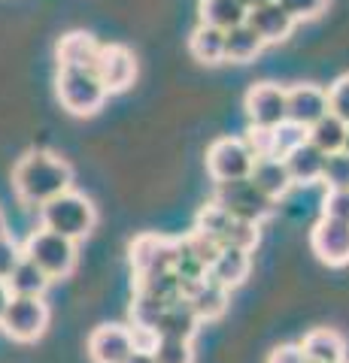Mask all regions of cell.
Returning a JSON list of instances; mask_svg holds the SVG:
<instances>
[{
	"label": "cell",
	"mask_w": 349,
	"mask_h": 363,
	"mask_svg": "<svg viewBox=\"0 0 349 363\" xmlns=\"http://www.w3.org/2000/svg\"><path fill=\"white\" fill-rule=\"evenodd\" d=\"M73 185V169L52 152H28L13 169V188L25 206H46Z\"/></svg>",
	"instance_id": "obj_1"
},
{
	"label": "cell",
	"mask_w": 349,
	"mask_h": 363,
	"mask_svg": "<svg viewBox=\"0 0 349 363\" xmlns=\"http://www.w3.org/2000/svg\"><path fill=\"white\" fill-rule=\"evenodd\" d=\"M40 221L46 230L67 236V240L80 242L88 233L95 230L97 224V209L95 203L85 194H76V191H64L55 200H49L46 206H40Z\"/></svg>",
	"instance_id": "obj_2"
},
{
	"label": "cell",
	"mask_w": 349,
	"mask_h": 363,
	"mask_svg": "<svg viewBox=\"0 0 349 363\" xmlns=\"http://www.w3.org/2000/svg\"><path fill=\"white\" fill-rule=\"evenodd\" d=\"M58 100L61 106L70 112V116H95V112L104 106L107 100V88L97 79L95 70H85V67H58Z\"/></svg>",
	"instance_id": "obj_3"
},
{
	"label": "cell",
	"mask_w": 349,
	"mask_h": 363,
	"mask_svg": "<svg viewBox=\"0 0 349 363\" xmlns=\"http://www.w3.org/2000/svg\"><path fill=\"white\" fill-rule=\"evenodd\" d=\"M213 203H219L225 212H231L234 218L252 221L262 227L276 209V200H270L255 182L246 179H234V182H216V194H213Z\"/></svg>",
	"instance_id": "obj_4"
},
{
	"label": "cell",
	"mask_w": 349,
	"mask_h": 363,
	"mask_svg": "<svg viewBox=\"0 0 349 363\" xmlns=\"http://www.w3.org/2000/svg\"><path fill=\"white\" fill-rule=\"evenodd\" d=\"M21 252L46 272L49 279H67L76 269V242L46 230V227L33 230L25 240V245H21Z\"/></svg>",
	"instance_id": "obj_5"
},
{
	"label": "cell",
	"mask_w": 349,
	"mask_h": 363,
	"mask_svg": "<svg viewBox=\"0 0 349 363\" xmlns=\"http://www.w3.org/2000/svg\"><path fill=\"white\" fill-rule=\"evenodd\" d=\"M195 227H200L204 233H210L222 248H243V252H255L258 240H262L258 224L234 218L231 212H225L219 203H213V200L207 203V206H200Z\"/></svg>",
	"instance_id": "obj_6"
},
{
	"label": "cell",
	"mask_w": 349,
	"mask_h": 363,
	"mask_svg": "<svg viewBox=\"0 0 349 363\" xmlns=\"http://www.w3.org/2000/svg\"><path fill=\"white\" fill-rule=\"evenodd\" d=\"M173 255H176V240H167V236H159V233H140L128 245L134 279L143 281V279L161 276V272H173Z\"/></svg>",
	"instance_id": "obj_7"
},
{
	"label": "cell",
	"mask_w": 349,
	"mask_h": 363,
	"mask_svg": "<svg viewBox=\"0 0 349 363\" xmlns=\"http://www.w3.org/2000/svg\"><path fill=\"white\" fill-rule=\"evenodd\" d=\"M0 327L16 342H33L49 327V306L43 303V297H13Z\"/></svg>",
	"instance_id": "obj_8"
},
{
	"label": "cell",
	"mask_w": 349,
	"mask_h": 363,
	"mask_svg": "<svg viewBox=\"0 0 349 363\" xmlns=\"http://www.w3.org/2000/svg\"><path fill=\"white\" fill-rule=\"evenodd\" d=\"M255 167L252 152L246 149L243 140H231L222 136L207 149V169L216 182H234V179H246Z\"/></svg>",
	"instance_id": "obj_9"
},
{
	"label": "cell",
	"mask_w": 349,
	"mask_h": 363,
	"mask_svg": "<svg viewBox=\"0 0 349 363\" xmlns=\"http://www.w3.org/2000/svg\"><path fill=\"white\" fill-rule=\"evenodd\" d=\"M243 109L249 116V124H255V128H279L283 121H289L286 88H279L274 82H258L246 91Z\"/></svg>",
	"instance_id": "obj_10"
},
{
	"label": "cell",
	"mask_w": 349,
	"mask_h": 363,
	"mask_svg": "<svg viewBox=\"0 0 349 363\" xmlns=\"http://www.w3.org/2000/svg\"><path fill=\"white\" fill-rule=\"evenodd\" d=\"M310 248L322 264L328 267H346L349 264V224L334 221V218H322L313 224L310 230Z\"/></svg>",
	"instance_id": "obj_11"
},
{
	"label": "cell",
	"mask_w": 349,
	"mask_h": 363,
	"mask_svg": "<svg viewBox=\"0 0 349 363\" xmlns=\"http://www.w3.org/2000/svg\"><path fill=\"white\" fill-rule=\"evenodd\" d=\"M95 73L104 82L107 94H116V91H125L137 79V58L125 45H100Z\"/></svg>",
	"instance_id": "obj_12"
},
{
	"label": "cell",
	"mask_w": 349,
	"mask_h": 363,
	"mask_svg": "<svg viewBox=\"0 0 349 363\" xmlns=\"http://www.w3.org/2000/svg\"><path fill=\"white\" fill-rule=\"evenodd\" d=\"M134 351H137V342H134V333L128 327L100 324L88 336V357H92V363H125Z\"/></svg>",
	"instance_id": "obj_13"
},
{
	"label": "cell",
	"mask_w": 349,
	"mask_h": 363,
	"mask_svg": "<svg viewBox=\"0 0 349 363\" xmlns=\"http://www.w3.org/2000/svg\"><path fill=\"white\" fill-rule=\"evenodd\" d=\"M289 97V121L301 124V128H313L322 116H328V91L319 85H295L286 88Z\"/></svg>",
	"instance_id": "obj_14"
},
{
	"label": "cell",
	"mask_w": 349,
	"mask_h": 363,
	"mask_svg": "<svg viewBox=\"0 0 349 363\" xmlns=\"http://www.w3.org/2000/svg\"><path fill=\"white\" fill-rule=\"evenodd\" d=\"M200 318L191 309V303L186 297H179L173 303L164 306V312L159 318V327H155V336L159 339H183V342H191L198 333Z\"/></svg>",
	"instance_id": "obj_15"
},
{
	"label": "cell",
	"mask_w": 349,
	"mask_h": 363,
	"mask_svg": "<svg viewBox=\"0 0 349 363\" xmlns=\"http://www.w3.org/2000/svg\"><path fill=\"white\" fill-rule=\"evenodd\" d=\"M246 21L255 28V33L264 40V45L267 43H283V40H289L291 30H295V25H298V21L291 18L286 9L276 4V0H270V4L252 9V13L246 16Z\"/></svg>",
	"instance_id": "obj_16"
},
{
	"label": "cell",
	"mask_w": 349,
	"mask_h": 363,
	"mask_svg": "<svg viewBox=\"0 0 349 363\" xmlns=\"http://www.w3.org/2000/svg\"><path fill=\"white\" fill-rule=\"evenodd\" d=\"M252 252H243V248H222L219 257L213 260V267L207 276L216 281L222 288H240L246 279H249V269H252Z\"/></svg>",
	"instance_id": "obj_17"
},
{
	"label": "cell",
	"mask_w": 349,
	"mask_h": 363,
	"mask_svg": "<svg viewBox=\"0 0 349 363\" xmlns=\"http://www.w3.org/2000/svg\"><path fill=\"white\" fill-rule=\"evenodd\" d=\"M283 161H286L289 176H291V182H295V185H316V182H322L325 161H328V155L319 152L316 145L307 140L304 145H298L295 152H289Z\"/></svg>",
	"instance_id": "obj_18"
},
{
	"label": "cell",
	"mask_w": 349,
	"mask_h": 363,
	"mask_svg": "<svg viewBox=\"0 0 349 363\" xmlns=\"http://www.w3.org/2000/svg\"><path fill=\"white\" fill-rule=\"evenodd\" d=\"M186 300L191 303V309H195L200 321H216V318H222L225 309H228V288L216 285V281L207 276L204 281H198V285H191L186 291Z\"/></svg>",
	"instance_id": "obj_19"
},
{
	"label": "cell",
	"mask_w": 349,
	"mask_h": 363,
	"mask_svg": "<svg viewBox=\"0 0 349 363\" xmlns=\"http://www.w3.org/2000/svg\"><path fill=\"white\" fill-rule=\"evenodd\" d=\"M249 179L264 191L270 200L286 197L289 191H291V185H295L291 176H289V167H286L283 157H258L255 167H252V173H249Z\"/></svg>",
	"instance_id": "obj_20"
},
{
	"label": "cell",
	"mask_w": 349,
	"mask_h": 363,
	"mask_svg": "<svg viewBox=\"0 0 349 363\" xmlns=\"http://www.w3.org/2000/svg\"><path fill=\"white\" fill-rule=\"evenodd\" d=\"M304 354L307 360L316 363H346V342L340 339L337 330H328V327H319V330H310L304 336Z\"/></svg>",
	"instance_id": "obj_21"
},
{
	"label": "cell",
	"mask_w": 349,
	"mask_h": 363,
	"mask_svg": "<svg viewBox=\"0 0 349 363\" xmlns=\"http://www.w3.org/2000/svg\"><path fill=\"white\" fill-rule=\"evenodd\" d=\"M97 55H100V45L95 43V37H88L82 30L67 33L58 43V67H85V70H95Z\"/></svg>",
	"instance_id": "obj_22"
},
{
	"label": "cell",
	"mask_w": 349,
	"mask_h": 363,
	"mask_svg": "<svg viewBox=\"0 0 349 363\" xmlns=\"http://www.w3.org/2000/svg\"><path fill=\"white\" fill-rule=\"evenodd\" d=\"M264 49V40L255 33V28L249 21L225 30V61L231 64H249L252 58H258Z\"/></svg>",
	"instance_id": "obj_23"
},
{
	"label": "cell",
	"mask_w": 349,
	"mask_h": 363,
	"mask_svg": "<svg viewBox=\"0 0 349 363\" xmlns=\"http://www.w3.org/2000/svg\"><path fill=\"white\" fill-rule=\"evenodd\" d=\"M249 9L243 0H200V25H213L219 30H231L246 21Z\"/></svg>",
	"instance_id": "obj_24"
},
{
	"label": "cell",
	"mask_w": 349,
	"mask_h": 363,
	"mask_svg": "<svg viewBox=\"0 0 349 363\" xmlns=\"http://www.w3.org/2000/svg\"><path fill=\"white\" fill-rule=\"evenodd\" d=\"M188 52L200 64H222L225 61V30L213 25H198L188 37Z\"/></svg>",
	"instance_id": "obj_25"
},
{
	"label": "cell",
	"mask_w": 349,
	"mask_h": 363,
	"mask_svg": "<svg viewBox=\"0 0 349 363\" xmlns=\"http://www.w3.org/2000/svg\"><path fill=\"white\" fill-rule=\"evenodd\" d=\"M49 281L52 279L33 264L31 257H21L18 267L13 269V276L6 279V285L13 291V297H43L49 288Z\"/></svg>",
	"instance_id": "obj_26"
},
{
	"label": "cell",
	"mask_w": 349,
	"mask_h": 363,
	"mask_svg": "<svg viewBox=\"0 0 349 363\" xmlns=\"http://www.w3.org/2000/svg\"><path fill=\"white\" fill-rule=\"evenodd\" d=\"M346 130H349V124H346L343 118H337L334 112H328V116H322V118L307 130V140L316 145L319 152L334 155V152H343Z\"/></svg>",
	"instance_id": "obj_27"
},
{
	"label": "cell",
	"mask_w": 349,
	"mask_h": 363,
	"mask_svg": "<svg viewBox=\"0 0 349 363\" xmlns=\"http://www.w3.org/2000/svg\"><path fill=\"white\" fill-rule=\"evenodd\" d=\"M164 300L152 297L146 291H134V300H131V324L134 330H143V333H152L155 336V327H159V318L164 312Z\"/></svg>",
	"instance_id": "obj_28"
},
{
	"label": "cell",
	"mask_w": 349,
	"mask_h": 363,
	"mask_svg": "<svg viewBox=\"0 0 349 363\" xmlns=\"http://www.w3.org/2000/svg\"><path fill=\"white\" fill-rule=\"evenodd\" d=\"M173 272H176V279L183 281V288L188 291L191 285H198V281H204L207 279V267L198 260V255L191 252V248L183 242V240H176V255H173Z\"/></svg>",
	"instance_id": "obj_29"
},
{
	"label": "cell",
	"mask_w": 349,
	"mask_h": 363,
	"mask_svg": "<svg viewBox=\"0 0 349 363\" xmlns=\"http://www.w3.org/2000/svg\"><path fill=\"white\" fill-rule=\"evenodd\" d=\"M152 357L155 363H195V351L183 339H155Z\"/></svg>",
	"instance_id": "obj_30"
},
{
	"label": "cell",
	"mask_w": 349,
	"mask_h": 363,
	"mask_svg": "<svg viewBox=\"0 0 349 363\" xmlns=\"http://www.w3.org/2000/svg\"><path fill=\"white\" fill-rule=\"evenodd\" d=\"M304 143H307V128H301V124L283 121L279 128H274V157H286Z\"/></svg>",
	"instance_id": "obj_31"
},
{
	"label": "cell",
	"mask_w": 349,
	"mask_h": 363,
	"mask_svg": "<svg viewBox=\"0 0 349 363\" xmlns=\"http://www.w3.org/2000/svg\"><path fill=\"white\" fill-rule=\"evenodd\" d=\"M183 242L191 248V252L198 255V260H200V264H204L207 269L213 267V260H216V257H219V252H222V245H219L216 240H213L210 233L200 230V227H195V230H191L188 236H183Z\"/></svg>",
	"instance_id": "obj_32"
},
{
	"label": "cell",
	"mask_w": 349,
	"mask_h": 363,
	"mask_svg": "<svg viewBox=\"0 0 349 363\" xmlns=\"http://www.w3.org/2000/svg\"><path fill=\"white\" fill-rule=\"evenodd\" d=\"M322 182L328 185V191L349 188V155H346V152H334V155H328V161H325Z\"/></svg>",
	"instance_id": "obj_33"
},
{
	"label": "cell",
	"mask_w": 349,
	"mask_h": 363,
	"mask_svg": "<svg viewBox=\"0 0 349 363\" xmlns=\"http://www.w3.org/2000/svg\"><path fill=\"white\" fill-rule=\"evenodd\" d=\"M243 143H246V149L252 152L255 161L258 157H274V128H255V124H249Z\"/></svg>",
	"instance_id": "obj_34"
},
{
	"label": "cell",
	"mask_w": 349,
	"mask_h": 363,
	"mask_svg": "<svg viewBox=\"0 0 349 363\" xmlns=\"http://www.w3.org/2000/svg\"><path fill=\"white\" fill-rule=\"evenodd\" d=\"M328 109L349 124V73L334 79V85L328 88Z\"/></svg>",
	"instance_id": "obj_35"
},
{
	"label": "cell",
	"mask_w": 349,
	"mask_h": 363,
	"mask_svg": "<svg viewBox=\"0 0 349 363\" xmlns=\"http://www.w3.org/2000/svg\"><path fill=\"white\" fill-rule=\"evenodd\" d=\"M322 215H325V218H334V221L349 224V188L328 191L325 200H322Z\"/></svg>",
	"instance_id": "obj_36"
},
{
	"label": "cell",
	"mask_w": 349,
	"mask_h": 363,
	"mask_svg": "<svg viewBox=\"0 0 349 363\" xmlns=\"http://www.w3.org/2000/svg\"><path fill=\"white\" fill-rule=\"evenodd\" d=\"M276 4L295 21H307V18H316L322 9L328 6V0H276Z\"/></svg>",
	"instance_id": "obj_37"
},
{
	"label": "cell",
	"mask_w": 349,
	"mask_h": 363,
	"mask_svg": "<svg viewBox=\"0 0 349 363\" xmlns=\"http://www.w3.org/2000/svg\"><path fill=\"white\" fill-rule=\"evenodd\" d=\"M21 257H25V252H21L6 233H0V281H6L13 276V269L18 267Z\"/></svg>",
	"instance_id": "obj_38"
},
{
	"label": "cell",
	"mask_w": 349,
	"mask_h": 363,
	"mask_svg": "<svg viewBox=\"0 0 349 363\" xmlns=\"http://www.w3.org/2000/svg\"><path fill=\"white\" fill-rule=\"evenodd\" d=\"M267 363H307V354L301 345H279L267 354Z\"/></svg>",
	"instance_id": "obj_39"
},
{
	"label": "cell",
	"mask_w": 349,
	"mask_h": 363,
	"mask_svg": "<svg viewBox=\"0 0 349 363\" xmlns=\"http://www.w3.org/2000/svg\"><path fill=\"white\" fill-rule=\"evenodd\" d=\"M9 300H13V291H9L6 281H0V321H4V315L9 309Z\"/></svg>",
	"instance_id": "obj_40"
},
{
	"label": "cell",
	"mask_w": 349,
	"mask_h": 363,
	"mask_svg": "<svg viewBox=\"0 0 349 363\" xmlns=\"http://www.w3.org/2000/svg\"><path fill=\"white\" fill-rule=\"evenodd\" d=\"M125 363H155V357H152V351H146V348H137L134 354L125 360Z\"/></svg>",
	"instance_id": "obj_41"
},
{
	"label": "cell",
	"mask_w": 349,
	"mask_h": 363,
	"mask_svg": "<svg viewBox=\"0 0 349 363\" xmlns=\"http://www.w3.org/2000/svg\"><path fill=\"white\" fill-rule=\"evenodd\" d=\"M264 4H270V0H243V6L249 9V13H252V9H258V6H264Z\"/></svg>",
	"instance_id": "obj_42"
},
{
	"label": "cell",
	"mask_w": 349,
	"mask_h": 363,
	"mask_svg": "<svg viewBox=\"0 0 349 363\" xmlns=\"http://www.w3.org/2000/svg\"><path fill=\"white\" fill-rule=\"evenodd\" d=\"M343 152L349 155V130H346V143H343Z\"/></svg>",
	"instance_id": "obj_43"
},
{
	"label": "cell",
	"mask_w": 349,
	"mask_h": 363,
	"mask_svg": "<svg viewBox=\"0 0 349 363\" xmlns=\"http://www.w3.org/2000/svg\"><path fill=\"white\" fill-rule=\"evenodd\" d=\"M307 363H316V360H307Z\"/></svg>",
	"instance_id": "obj_44"
}]
</instances>
